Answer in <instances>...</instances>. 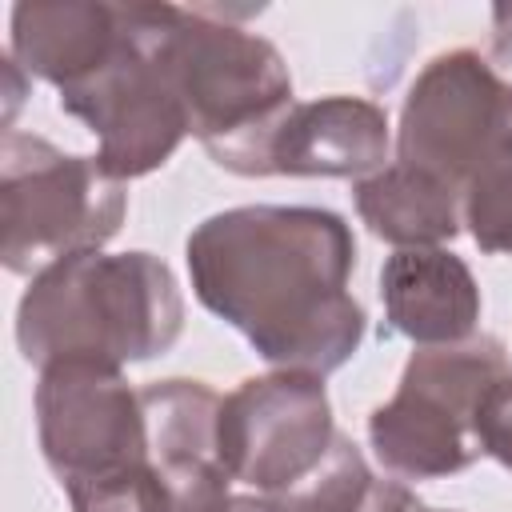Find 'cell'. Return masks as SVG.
<instances>
[{
  "mask_svg": "<svg viewBox=\"0 0 512 512\" xmlns=\"http://www.w3.org/2000/svg\"><path fill=\"white\" fill-rule=\"evenodd\" d=\"M184 264L196 300L280 372L328 376L364 344L368 316L348 288L356 236L332 208L212 212L188 232Z\"/></svg>",
  "mask_w": 512,
  "mask_h": 512,
  "instance_id": "obj_1",
  "label": "cell"
},
{
  "mask_svg": "<svg viewBox=\"0 0 512 512\" xmlns=\"http://www.w3.org/2000/svg\"><path fill=\"white\" fill-rule=\"evenodd\" d=\"M148 420V452L168 488L172 512H216L232 496L220 452L224 396L192 376H168L140 388Z\"/></svg>",
  "mask_w": 512,
  "mask_h": 512,
  "instance_id": "obj_10",
  "label": "cell"
},
{
  "mask_svg": "<svg viewBox=\"0 0 512 512\" xmlns=\"http://www.w3.org/2000/svg\"><path fill=\"white\" fill-rule=\"evenodd\" d=\"M60 108L96 132V160L112 180L164 168L188 136V112L164 56V4H120L112 52L60 88Z\"/></svg>",
  "mask_w": 512,
  "mask_h": 512,
  "instance_id": "obj_6",
  "label": "cell"
},
{
  "mask_svg": "<svg viewBox=\"0 0 512 512\" xmlns=\"http://www.w3.org/2000/svg\"><path fill=\"white\" fill-rule=\"evenodd\" d=\"M488 64L496 68V76L512 88V4H496L492 8V36H488Z\"/></svg>",
  "mask_w": 512,
  "mask_h": 512,
  "instance_id": "obj_18",
  "label": "cell"
},
{
  "mask_svg": "<svg viewBox=\"0 0 512 512\" xmlns=\"http://www.w3.org/2000/svg\"><path fill=\"white\" fill-rule=\"evenodd\" d=\"M128 216V192L96 156H76L44 136L8 128L0 140V256L16 276H36L68 256L100 252Z\"/></svg>",
  "mask_w": 512,
  "mask_h": 512,
  "instance_id": "obj_5",
  "label": "cell"
},
{
  "mask_svg": "<svg viewBox=\"0 0 512 512\" xmlns=\"http://www.w3.org/2000/svg\"><path fill=\"white\" fill-rule=\"evenodd\" d=\"M392 124L368 96L296 100L276 124L264 156V176H332L364 180L388 164Z\"/></svg>",
  "mask_w": 512,
  "mask_h": 512,
  "instance_id": "obj_11",
  "label": "cell"
},
{
  "mask_svg": "<svg viewBox=\"0 0 512 512\" xmlns=\"http://www.w3.org/2000/svg\"><path fill=\"white\" fill-rule=\"evenodd\" d=\"M284 500L288 512H420L424 504L400 476H376L360 452V444L336 432L324 464Z\"/></svg>",
  "mask_w": 512,
  "mask_h": 512,
  "instance_id": "obj_15",
  "label": "cell"
},
{
  "mask_svg": "<svg viewBox=\"0 0 512 512\" xmlns=\"http://www.w3.org/2000/svg\"><path fill=\"white\" fill-rule=\"evenodd\" d=\"M216 512H288L284 508V500H276V496H260V492H248V496H228Z\"/></svg>",
  "mask_w": 512,
  "mask_h": 512,
  "instance_id": "obj_19",
  "label": "cell"
},
{
  "mask_svg": "<svg viewBox=\"0 0 512 512\" xmlns=\"http://www.w3.org/2000/svg\"><path fill=\"white\" fill-rule=\"evenodd\" d=\"M336 440L324 376L280 372L240 380L220 408V452L232 484L260 496H288Z\"/></svg>",
  "mask_w": 512,
  "mask_h": 512,
  "instance_id": "obj_9",
  "label": "cell"
},
{
  "mask_svg": "<svg viewBox=\"0 0 512 512\" xmlns=\"http://www.w3.org/2000/svg\"><path fill=\"white\" fill-rule=\"evenodd\" d=\"M508 376V348L488 332L460 344L416 348L392 400L376 404L368 416L372 456L400 480H440L472 468L484 456V400Z\"/></svg>",
  "mask_w": 512,
  "mask_h": 512,
  "instance_id": "obj_4",
  "label": "cell"
},
{
  "mask_svg": "<svg viewBox=\"0 0 512 512\" xmlns=\"http://www.w3.org/2000/svg\"><path fill=\"white\" fill-rule=\"evenodd\" d=\"M184 332V296L152 252H80L36 272L16 304V348L28 364H144Z\"/></svg>",
  "mask_w": 512,
  "mask_h": 512,
  "instance_id": "obj_2",
  "label": "cell"
},
{
  "mask_svg": "<svg viewBox=\"0 0 512 512\" xmlns=\"http://www.w3.org/2000/svg\"><path fill=\"white\" fill-rule=\"evenodd\" d=\"M480 448L484 456L500 460L504 468H512V376L500 380L480 412Z\"/></svg>",
  "mask_w": 512,
  "mask_h": 512,
  "instance_id": "obj_17",
  "label": "cell"
},
{
  "mask_svg": "<svg viewBox=\"0 0 512 512\" xmlns=\"http://www.w3.org/2000/svg\"><path fill=\"white\" fill-rule=\"evenodd\" d=\"M384 324L420 348L460 344L480 324V284L448 248H396L380 268Z\"/></svg>",
  "mask_w": 512,
  "mask_h": 512,
  "instance_id": "obj_12",
  "label": "cell"
},
{
  "mask_svg": "<svg viewBox=\"0 0 512 512\" xmlns=\"http://www.w3.org/2000/svg\"><path fill=\"white\" fill-rule=\"evenodd\" d=\"M36 436L64 496L152 464L140 388L116 364L56 360L36 380Z\"/></svg>",
  "mask_w": 512,
  "mask_h": 512,
  "instance_id": "obj_8",
  "label": "cell"
},
{
  "mask_svg": "<svg viewBox=\"0 0 512 512\" xmlns=\"http://www.w3.org/2000/svg\"><path fill=\"white\" fill-rule=\"evenodd\" d=\"M352 204L364 228L392 248H444L464 232L460 192L396 160L356 180Z\"/></svg>",
  "mask_w": 512,
  "mask_h": 512,
  "instance_id": "obj_14",
  "label": "cell"
},
{
  "mask_svg": "<svg viewBox=\"0 0 512 512\" xmlns=\"http://www.w3.org/2000/svg\"><path fill=\"white\" fill-rule=\"evenodd\" d=\"M252 12L260 8L164 4V56L188 136L232 176H264L268 140L296 104L280 48L236 24Z\"/></svg>",
  "mask_w": 512,
  "mask_h": 512,
  "instance_id": "obj_3",
  "label": "cell"
},
{
  "mask_svg": "<svg viewBox=\"0 0 512 512\" xmlns=\"http://www.w3.org/2000/svg\"><path fill=\"white\" fill-rule=\"evenodd\" d=\"M464 228L488 256H512V164L480 176L464 200Z\"/></svg>",
  "mask_w": 512,
  "mask_h": 512,
  "instance_id": "obj_16",
  "label": "cell"
},
{
  "mask_svg": "<svg viewBox=\"0 0 512 512\" xmlns=\"http://www.w3.org/2000/svg\"><path fill=\"white\" fill-rule=\"evenodd\" d=\"M420 512H456V508H420Z\"/></svg>",
  "mask_w": 512,
  "mask_h": 512,
  "instance_id": "obj_21",
  "label": "cell"
},
{
  "mask_svg": "<svg viewBox=\"0 0 512 512\" xmlns=\"http://www.w3.org/2000/svg\"><path fill=\"white\" fill-rule=\"evenodd\" d=\"M4 76H8V116H4V120L12 124V116H16L20 100H24V76H28V72H24V68L12 60V52L4 56Z\"/></svg>",
  "mask_w": 512,
  "mask_h": 512,
  "instance_id": "obj_20",
  "label": "cell"
},
{
  "mask_svg": "<svg viewBox=\"0 0 512 512\" xmlns=\"http://www.w3.org/2000/svg\"><path fill=\"white\" fill-rule=\"evenodd\" d=\"M396 164L444 180L460 200L480 176L512 164V88L488 56L452 48L416 72L400 104Z\"/></svg>",
  "mask_w": 512,
  "mask_h": 512,
  "instance_id": "obj_7",
  "label": "cell"
},
{
  "mask_svg": "<svg viewBox=\"0 0 512 512\" xmlns=\"http://www.w3.org/2000/svg\"><path fill=\"white\" fill-rule=\"evenodd\" d=\"M12 60L56 84V92L88 76L120 36V4L104 0H24L8 16Z\"/></svg>",
  "mask_w": 512,
  "mask_h": 512,
  "instance_id": "obj_13",
  "label": "cell"
}]
</instances>
